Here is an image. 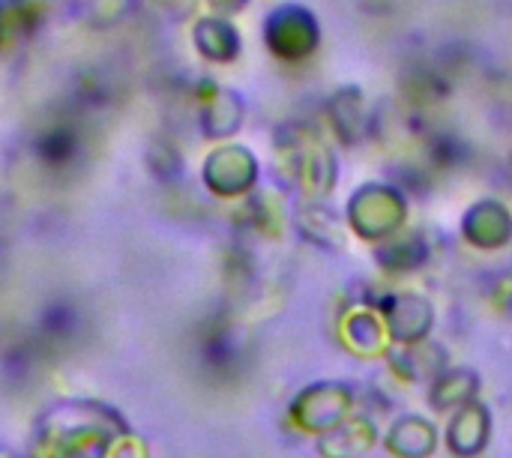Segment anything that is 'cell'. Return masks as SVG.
<instances>
[{"label": "cell", "instance_id": "9c48e42d", "mask_svg": "<svg viewBox=\"0 0 512 458\" xmlns=\"http://www.w3.org/2000/svg\"><path fill=\"white\" fill-rule=\"evenodd\" d=\"M480 375L465 366H450L429 384V408L435 414H453L480 399Z\"/></svg>", "mask_w": 512, "mask_h": 458}, {"label": "cell", "instance_id": "30bf717a", "mask_svg": "<svg viewBox=\"0 0 512 458\" xmlns=\"http://www.w3.org/2000/svg\"><path fill=\"white\" fill-rule=\"evenodd\" d=\"M381 441L378 429L366 417H348L342 426L318 438V456L321 458H360L366 456Z\"/></svg>", "mask_w": 512, "mask_h": 458}, {"label": "cell", "instance_id": "ba28073f", "mask_svg": "<svg viewBox=\"0 0 512 458\" xmlns=\"http://www.w3.org/2000/svg\"><path fill=\"white\" fill-rule=\"evenodd\" d=\"M462 234L471 246L483 252L504 249L512 240V216L510 210L498 201H483L471 207V213L462 222Z\"/></svg>", "mask_w": 512, "mask_h": 458}, {"label": "cell", "instance_id": "7a4b0ae2", "mask_svg": "<svg viewBox=\"0 0 512 458\" xmlns=\"http://www.w3.org/2000/svg\"><path fill=\"white\" fill-rule=\"evenodd\" d=\"M405 222V201L399 192L393 189H381V186H366L351 198L348 207V228L360 237V240H372V243H387L390 237L399 234Z\"/></svg>", "mask_w": 512, "mask_h": 458}, {"label": "cell", "instance_id": "6da1fadb", "mask_svg": "<svg viewBox=\"0 0 512 458\" xmlns=\"http://www.w3.org/2000/svg\"><path fill=\"white\" fill-rule=\"evenodd\" d=\"M357 408V396L348 384L342 381H318L303 387L294 402H291V423L300 432H309L315 438L333 432L336 426H342L348 417H354Z\"/></svg>", "mask_w": 512, "mask_h": 458}, {"label": "cell", "instance_id": "8fae6325", "mask_svg": "<svg viewBox=\"0 0 512 458\" xmlns=\"http://www.w3.org/2000/svg\"><path fill=\"white\" fill-rule=\"evenodd\" d=\"M318 222L315 225H306L303 222V234H306V240H312L315 246H321V249H342V243H345V219H339L333 210H327V207H312L309 210Z\"/></svg>", "mask_w": 512, "mask_h": 458}, {"label": "cell", "instance_id": "52a82bcc", "mask_svg": "<svg viewBox=\"0 0 512 458\" xmlns=\"http://www.w3.org/2000/svg\"><path fill=\"white\" fill-rule=\"evenodd\" d=\"M387 360H390L393 375L402 378L405 384H432L441 372L450 369V357H447L444 345H438L432 339L393 348L387 354Z\"/></svg>", "mask_w": 512, "mask_h": 458}, {"label": "cell", "instance_id": "3957f363", "mask_svg": "<svg viewBox=\"0 0 512 458\" xmlns=\"http://www.w3.org/2000/svg\"><path fill=\"white\" fill-rule=\"evenodd\" d=\"M378 312L390 330V339H393V348H402V345H417V342H426L432 339V330H435V306L417 294V291H393L387 297H381L378 303Z\"/></svg>", "mask_w": 512, "mask_h": 458}, {"label": "cell", "instance_id": "8992f818", "mask_svg": "<svg viewBox=\"0 0 512 458\" xmlns=\"http://www.w3.org/2000/svg\"><path fill=\"white\" fill-rule=\"evenodd\" d=\"M441 447V432L429 417L402 414L384 435V450L393 458H432Z\"/></svg>", "mask_w": 512, "mask_h": 458}, {"label": "cell", "instance_id": "5b68a950", "mask_svg": "<svg viewBox=\"0 0 512 458\" xmlns=\"http://www.w3.org/2000/svg\"><path fill=\"white\" fill-rule=\"evenodd\" d=\"M339 327H342V345L357 357H387L393 351V339L378 306L348 309Z\"/></svg>", "mask_w": 512, "mask_h": 458}, {"label": "cell", "instance_id": "277c9868", "mask_svg": "<svg viewBox=\"0 0 512 458\" xmlns=\"http://www.w3.org/2000/svg\"><path fill=\"white\" fill-rule=\"evenodd\" d=\"M492 444V411L486 402H468L453 411L444 429V447L456 458H480Z\"/></svg>", "mask_w": 512, "mask_h": 458}]
</instances>
